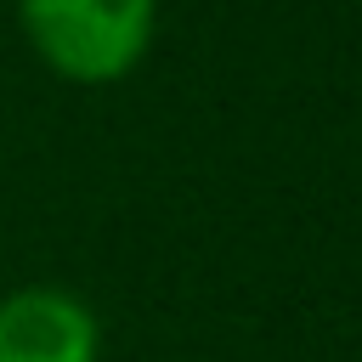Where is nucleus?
I'll use <instances>...</instances> for the list:
<instances>
[{"instance_id": "1", "label": "nucleus", "mask_w": 362, "mask_h": 362, "mask_svg": "<svg viewBox=\"0 0 362 362\" xmlns=\"http://www.w3.org/2000/svg\"><path fill=\"white\" fill-rule=\"evenodd\" d=\"M34 57L74 85L124 79L158 28V0H17Z\"/></svg>"}, {"instance_id": "2", "label": "nucleus", "mask_w": 362, "mask_h": 362, "mask_svg": "<svg viewBox=\"0 0 362 362\" xmlns=\"http://www.w3.org/2000/svg\"><path fill=\"white\" fill-rule=\"evenodd\" d=\"M0 362H96V317L62 288L0 300Z\"/></svg>"}]
</instances>
